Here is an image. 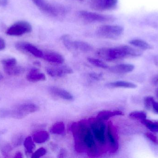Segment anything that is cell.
Masks as SVG:
<instances>
[{
    "instance_id": "2e32d148",
    "label": "cell",
    "mask_w": 158,
    "mask_h": 158,
    "mask_svg": "<svg viewBox=\"0 0 158 158\" xmlns=\"http://www.w3.org/2000/svg\"><path fill=\"white\" fill-rule=\"evenodd\" d=\"M133 65L129 64H119L109 68L110 72L117 74H123L131 72L134 69Z\"/></svg>"
},
{
    "instance_id": "ab89813d",
    "label": "cell",
    "mask_w": 158,
    "mask_h": 158,
    "mask_svg": "<svg viewBox=\"0 0 158 158\" xmlns=\"http://www.w3.org/2000/svg\"><path fill=\"white\" fill-rule=\"evenodd\" d=\"M153 82L154 84H158V75L154 77L153 79Z\"/></svg>"
},
{
    "instance_id": "ba28073f",
    "label": "cell",
    "mask_w": 158,
    "mask_h": 158,
    "mask_svg": "<svg viewBox=\"0 0 158 158\" xmlns=\"http://www.w3.org/2000/svg\"><path fill=\"white\" fill-rule=\"evenodd\" d=\"M32 27L29 22L19 21L11 25L6 30V34L9 36H22L32 31Z\"/></svg>"
},
{
    "instance_id": "7a4b0ae2",
    "label": "cell",
    "mask_w": 158,
    "mask_h": 158,
    "mask_svg": "<svg viewBox=\"0 0 158 158\" xmlns=\"http://www.w3.org/2000/svg\"><path fill=\"white\" fill-rule=\"evenodd\" d=\"M142 54L141 50L127 45L111 48L104 47L98 49L96 53L98 57L107 61L119 60L129 57L140 56Z\"/></svg>"
},
{
    "instance_id": "9c48e42d",
    "label": "cell",
    "mask_w": 158,
    "mask_h": 158,
    "mask_svg": "<svg viewBox=\"0 0 158 158\" xmlns=\"http://www.w3.org/2000/svg\"><path fill=\"white\" fill-rule=\"evenodd\" d=\"M118 2V0H91L90 5L93 10L103 12L114 9Z\"/></svg>"
},
{
    "instance_id": "d4e9b609",
    "label": "cell",
    "mask_w": 158,
    "mask_h": 158,
    "mask_svg": "<svg viewBox=\"0 0 158 158\" xmlns=\"http://www.w3.org/2000/svg\"><path fill=\"white\" fill-rule=\"evenodd\" d=\"M13 150V147L7 142H2L0 143V151L5 157H9L10 153Z\"/></svg>"
},
{
    "instance_id": "277c9868",
    "label": "cell",
    "mask_w": 158,
    "mask_h": 158,
    "mask_svg": "<svg viewBox=\"0 0 158 158\" xmlns=\"http://www.w3.org/2000/svg\"><path fill=\"white\" fill-rule=\"evenodd\" d=\"M41 11L53 17L64 15L66 9L62 5L50 3L46 0H31Z\"/></svg>"
},
{
    "instance_id": "7c38bea8",
    "label": "cell",
    "mask_w": 158,
    "mask_h": 158,
    "mask_svg": "<svg viewBox=\"0 0 158 158\" xmlns=\"http://www.w3.org/2000/svg\"><path fill=\"white\" fill-rule=\"evenodd\" d=\"M49 92L52 95L59 97L67 101H71L74 99L73 95L66 90L56 86H51L49 87Z\"/></svg>"
},
{
    "instance_id": "7402d4cb",
    "label": "cell",
    "mask_w": 158,
    "mask_h": 158,
    "mask_svg": "<svg viewBox=\"0 0 158 158\" xmlns=\"http://www.w3.org/2000/svg\"><path fill=\"white\" fill-rule=\"evenodd\" d=\"M108 87H113V88H117V87H123L126 88H136L137 85L132 83L128 82L126 81H116L114 82L106 84Z\"/></svg>"
},
{
    "instance_id": "603a6c76",
    "label": "cell",
    "mask_w": 158,
    "mask_h": 158,
    "mask_svg": "<svg viewBox=\"0 0 158 158\" xmlns=\"http://www.w3.org/2000/svg\"><path fill=\"white\" fill-rule=\"evenodd\" d=\"M65 127V124L62 122H56L52 126L50 132L52 134L62 135L64 133Z\"/></svg>"
},
{
    "instance_id": "d6986e66",
    "label": "cell",
    "mask_w": 158,
    "mask_h": 158,
    "mask_svg": "<svg viewBox=\"0 0 158 158\" xmlns=\"http://www.w3.org/2000/svg\"><path fill=\"white\" fill-rule=\"evenodd\" d=\"M49 139V133L45 131H38L35 132L32 135V139L36 143H43L48 141Z\"/></svg>"
},
{
    "instance_id": "8992f818",
    "label": "cell",
    "mask_w": 158,
    "mask_h": 158,
    "mask_svg": "<svg viewBox=\"0 0 158 158\" xmlns=\"http://www.w3.org/2000/svg\"><path fill=\"white\" fill-rule=\"evenodd\" d=\"M89 125L95 141L101 145H106V125L104 121L96 118L91 122Z\"/></svg>"
},
{
    "instance_id": "e0dca14e",
    "label": "cell",
    "mask_w": 158,
    "mask_h": 158,
    "mask_svg": "<svg viewBox=\"0 0 158 158\" xmlns=\"http://www.w3.org/2000/svg\"><path fill=\"white\" fill-rule=\"evenodd\" d=\"M124 115L122 111L120 110H104L98 112L97 118L100 120L105 121L108 120L110 118L117 116H122Z\"/></svg>"
},
{
    "instance_id": "4316f807",
    "label": "cell",
    "mask_w": 158,
    "mask_h": 158,
    "mask_svg": "<svg viewBox=\"0 0 158 158\" xmlns=\"http://www.w3.org/2000/svg\"><path fill=\"white\" fill-rule=\"evenodd\" d=\"M24 145L28 154H31L35 148V145L32 138L31 136L26 138L24 142Z\"/></svg>"
},
{
    "instance_id": "ffe728a7",
    "label": "cell",
    "mask_w": 158,
    "mask_h": 158,
    "mask_svg": "<svg viewBox=\"0 0 158 158\" xmlns=\"http://www.w3.org/2000/svg\"><path fill=\"white\" fill-rule=\"evenodd\" d=\"M4 72L9 76H19L22 74L25 71V69L22 67L17 66V65L8 67H4Z\"/></svg>"
},
{
    "instance_id": "f546056e",
    "label": "cell",
    "mask_w": 158,
    "mask_h": 158,
    "mask_svg": "<svg viewBox=\"0 0 158 158\" xmlns=\"http://www.w3.org/2000/svg\"><path fill=\"white\" fill-rule=\"evenodd\" d=\"M23 135L21 134H17L13 136L12 140V144L15 147H18L21 145L23 141Z\"/></svg>"
},
{
    "instance_id": "8fae6325",
    "label": "cell",
    "mask_w": 158,
    "mask_h": 158,
    "mask_svg": "<svg viewBox=\"0 0 158 158\" xmlns=\"http://www.w3.org/2000/svg\"><path fill=\"white\" fill-rule=\"evenodd\" d=\"M46 72L51 77L62 78L67 74H72L73 70L68 66H60L47 68Z\"/></svg>"
},
{
    "instance_id": "f35d334b",
    "label": "cell",
    "mask_w": 158,
    "mask_h": 158,
    "mask_svg": "<svg viewBox=\"0 0 158 158\" xmlns=\"http://www.w3.org/2000/svg\"><path fill=\"white\" fill-rule=\"evenodd\" d=\"M23 157V155H22V153L19 152H17L15 154V158H21Z\"/></svg>"
},
{
    "instance_id": "1f68e13d",
    "label": "cell",
    "mask_w": 158,
    "mask_h": 158,
    "mask_svg": "<svg viewBox=\"0 0 158 158\" xmlns=\"http://www.w3.org/2000/svg\"><path fill=\"white\" fill-rule=\"evenodd\" d=\"M3 67H8L17 65V60L15 58H9L4 59L1 61Z\"/></svg>"
},
{
    "instance_id": "8d00e7d4",
    "label": "cell",
    "mask_w": 158,
    "mask_h": 158,
    "mask_svg": "<svg viewBox=\"0 0 158 158\" xmlns=\"http://www.w3.org/2000/svg\"><path fill=\"white\" fill-rule=\"evenodd\" d=\"M153 109L156 113L158 114V102H155L154 103V105L153 107Z\"/></svg>"
},
{
    "instance_id": "83f0119b",
    "label": "cell",
    "mask_w": 158,
    "mask_h": 158,
    "mask_svg": "<svg viewBox=\"0 0 158 158\" xmlns=\"http://www.w3.org/2000/svg\"><path fill=\"white\" fill-rule=\"evenodd\" d=\"M87 60L90 64L94 65L95 66L97 67L105 69H109V68L108 65L106 63L100 59L93 58H88Z\"/></svg>"
},
{
    "instance_id": "cb8c5ba5",
    "label": "cell",
    "mask_w": 158,
    "mask_h": 158,
    "mask_svg": "<svg viewBox=\"0 0 158 158\" xmlns=\"http://www.w3.org/2000/svg\"><path fill=\"white\" fill-rule=\"evenodd\" d=\"M62 41L65 47L71 52H74V41L72 40L71 36L69 34H64L61 37Z\"/></svg>"
},
{
    "instance_id": "836d02e7",
    "label": "cell",
    "mask_w": 158,
    "mask_h": 158,
    "mask_svg": "<svg viewBox=\"0 0 158 158\" xmlns=\"http://www.w3.org/2000/svg\"><path fill=\"white\" fill-rule=\"evenodd\" d=\"M145 136L148 139H149L151 142L156 144H158V138L156 136L151 132H147L145 134Z\"/></svg>"
},
{
    "instance_id": "d590c367",
    "label": "cell",
    "mask_w": 158,
    "mask_h": 158,
    "mask_svg": "<svg viewBox=\"0 0 158 158\" xmlns=\"http://www.w3.org/2000/svg\"><path fill=\"white\" fill-rule=\"evenodd\" d=\"M6 47V43L3 39L0 37V51L4 50Z\"/></svg>"
},
{
    "instance_id": "e575fe53",
    "label": "cell",
    "mask_w": 158,
    "mask_h": 158,
    "mask_svg": "<svg viewBox=\"0 0 158 158\" xmlns=\"http://www.w3.org/2000/svg\"><path fill=\"white\" fill-rule=\"evenodd\" d=\"M89 77L92 79L94 80L99 81L102 79L103 77V74L101 73H97V72H91L89 74Z\"/></svg>"
},
{
    "instance_id": "52a82bcc",
    "label": "cell",
    "mask_w": 158,
    "mask_h": 158,
    "mask_svg": "<svg viewBox=\"0 0 158 158\" xmlns=\"http://www.w3.org/2000/svg\"><path fill=\"white\" fill-rule=\"evenodd\" d=\"M78 15L80 18L84 21L92 23L111 22L114 21L115 19V18L112 16L102 15L95 12H89L85 10L79 11Z\"/></svg>"
},
{
    "instance_id": "3957f363",
    "label": "cell",
    "mask_w": 158,
    "mask_h": 158,
    "mask_svg": "<svg viewBox=\"0 0 158 158\" xmlns=\"http://www.w3.org/2000/svg\"><path fill=\"white\" fill-rule=\"evenodd\" d=\"M39 109L40 108L38 105L32 103L20 104L12 109H8V117L21 119L29 114L37 112Z\"/></svg>"
},
{
    "instance_id": "74e56055",
    "label": "cell",
    "mask_w": 158,
    "mask_h": 158,
    "mask_svg": "<svg viewBox=\"0 0 158 158\" xmlns=\"http://www.w3.org/2000/svg\"><path fill=\"white\" fill-rule=\"evenodd\" d=\"M8 4V0H0V5L4 6Z\"/></svg>"
},
{
    "instance_id": "f1b7e54d",
    "label": "cell",
    "mask_w": 158,
    "mask_h": 158,
    "mask_svg": "<svg viewBox=\"0 0 158 158\" xmlns=\"http://www.w3.org/2000/svg\"><path fill=\"white\" fill-rule=\"evenodd\" d=\"M129 117L134 119L142 120L146 119L147 116L146 113L144 111H135L131 112L129 115Z\"/></svg>"
},
{
    "instance_id": "5bb4252c",
    "label": "cell",
    "mask_w": 158,
    "mask_h": 158,
    "mask_svg": "<svg viewBox=\"0 0 158 158\" xmlns=\"http://www.w3.org/2000/svg\"><path fill=\"white\" fill-rule=\"evenodd\" d=\"M27 80L31 82L43 81L46 79L45 74L40 72L38 69L32 68L27 75Z\"/></svg>"
},
{
    "instance_id": "4dcf8cb0",
    "label": "cell",
    "mask_w": 158,
    "mask_h": 158,
    "mask_svg": "<svg viewBox=\"0 0 158 158\" xmlns=\"http://www.w3.org/2000/svg\"><path fill=\"white\" fill-rule=\"evenodd\" d=\"M155 102L156 101L152 96H148L144 98V104L147 109L151 110V109H153V105Z\"/></svg>"
},
{
    "instance_id": "9a60e30c",
    "label": "cell",
    "mask_w": 158,
    "mask_h": 158,
    "mask_svg": "<svg viewBox=\"0 0 158 158\" xmlns=\"http://www.w3.org/2000/svg\"><path fill=\"white\" fill-rule=\"evenodd\" d=\"M108 123L107 131V136L108 141H109L110 145L111 147L112 152H115L118 148V143L116 137V135L114 133V130L112 126V124Z\"/></svg>"
},
{
    "instance_id": "b9f144b4",
    "label": "cell",
    "mask_w": 158,
    "mask_h": 158,
    "mask_svg": "<svg viewBox=\"0 0 158 158\" xmlns=\"http://www.w3.org/2000/svg\"><path fill=\"white\" fill-rule=\"evenodd\" d=\"M156 96L158 98V88L156 89Z\"/></svg>"
},
{
    "instance_id": "7bdbcfd3",
    "label": "cell",
    "mask_w": 158,
    "mask_h": 158,
    "mask_svg": "<svg viewBox=\"0 0 158 158\" xmlns=\"http://www.w3.org/2000/svg\"><path fill=\"white\" fill-rule=\"evenodd\" d=\"M3 79V77L2 75L0 73V80L2 79Z\"/></svg>"
},
{
    "instance_id": "ee69618b",
    "label": "cell",
    "mask_w": 158,
    "mask_h": 158,
    "mask_svg": "<svg viewBox=\"0 0 158 158\" xmlns=\"http://www.w3.org/2000/svg\"><path fill=\"white\" fill-rule=\"evenodd\" d=\"M35 64H36V65H37V66H40V63L38 62H35Z\"/></svg>"
},
{
    "instance_id": "5b68a950",
    "label": "cell",
    "mask_w": 158,
    "mask_h": 158,
    "mask_svg": "<svg viewBox=\"0 0 158 158\" xmlns=\"http://www.w3.org/2000/svg\"><path fill=\"white\" fill-rule=\"evenodd\" d=\"M124 32L122 27L118 25H105L100 26L96 31L98 36L104 39L116 40L120 37Z\"/></svg>"
},
{
    "instance_id": "6da1fadb",
    "label": "cell",
    "mask_w": 158,
    "mask_h": 158,
    "mask_svg": "<svg viewBox=\"0 0 158 158\" xmlns=\"http://www.w3.org/2000/svg\"><path fill=\"white\" fill-rule=\"evenodd\" d=\"M72 130L77 151H82L85 148L91 154H95L96 144L90 126L83 121L75 122L72 124Z\"/></svg>"
},
{
    "instance_id": "44dd1931",
    "label": "cell",
    "mask_w": 158,
    "mask_h": 158,
    "mask_svg": "<svg viewBox=\"0 0 158 158\" xmlns=\"http://www.w3.org/2000/svg\"><path fill=\"white\" fill-rule=\"evenodd\" d=\"M129 43L135 47L142 50H150L152 48V46L145 41L140 39H133L129 41Z\"/></svg>"
},
{
    "instance_id": "484cf974",
    "label": "cell",
    "mask_w": 158,
    "mask_h": 158,
    "mask_svg": "<svg viewBox=\"0 0 158 158\" xmlns=\"http://www.w3.org/2000/svg\"><path fill=\"white\" fill-rule=\"evenodd\" d=\"M141 122L151 131L158 133V122H153L150 120L145 119L141 120Z\"/></svg>"
},
{
    "instance_id": "30bf717a",
    "label": "cell",
    "mask_w": 158,
    "mask_h": 158,
    "mask_svg": "<svg viewBox=\"0 0 158 158\" xmlns=\"http://www.w3.org/2000/svg\"><path fill=\"white\" fill-rule=\"evenodd\" d=\"M15 47L19 51H24L38 58H42L44 53L35 45L26 42H19L15 45Z\"/></svg>"
},
{
    "instance_id": "4fadbf2b",
    "label": "cell",
    "mask_w": 158,
    "mask_h": 158,
    "mask_svg": "<svg viewBox=\"0 0 158 158\" xmlns=\"http://www.w3.org/2000/svg\"><path fill=\"white\" fill-rule=\"evenodd\" d=\"M42 58L47 62L55 65H61L64 62V58L62 55L53 51L44 53Z\"/></svg>"
},
{
    "instance_id": "60d3db41",
    "label": "cell",
    "mask_w": 158,
    "mask_h": 158,
    "mask_svg": "<svg viewBox=\"0 0 158 158\" xmlns=\"http://www.w3.org/2000/svg\"><path fill=\"white\" fill-rule=\"evenodd\" d=\"M154 61H155V64L158 66V56L156 57L154 59Z\"/></svg>"
},
{
    "instance_id": "d6a6232c",
    "label": "cell",
    "mask_w": 158,
    "mask_h": 158,
    "mask_svg": "<svg viewBox=\"0 0 158 158\" xmlns=\"http://www.w3.org/2000/svg\"><path fill=\"white\" fill-rule=\"evenodd\" d=\"M46 153H47V151L45 148L44 147H41L32 154L31 157V158H40L46 155Z\"/></svg>"
},
{
    "instance_id": "ac0fdd59",
    "label": "cell",
    "mask_w": 158,
    "mask_h": 158,
    "mask_svg": "<svg viewBox=\"0 0 158 158\" xmlns=\"http://www.w3.org/2000/svg\"><path fill=\"white\" fill-rule=\"evenodd\" d=\"M74 52H80L88 53L93 50V47L91 45L86 42L80 41H74Z\"/></svg>"
},
{
    "instance_id": "f6af8a7d",
    "label": "cell",
    "mask_w": 158,
    "mask_h": 158,
    "mask_svg": "<svg viewBox=\"0 0 158 158\" xmlns=\"http://www.w3.org/2000/svg\"><path fill=\"white\" fill-rule=\"evenodd\" d=\"M77 1H80V2H83L85 0H77Z\"/></svg>"
}]
</instances>
